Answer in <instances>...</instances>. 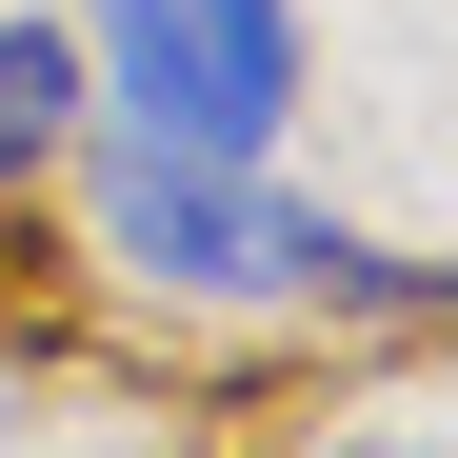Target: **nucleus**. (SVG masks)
I'll use <instances>...</instances> for the list:
<instances>
[{
    "label": "nucleus",
    "mask_w": 458,
    "mask_h": 458,
    "mask_svg": "<svg viewBox=\"0 0 458 458\" xmlns=\"http://www.w3.org/2000/svg\"><path fill=\"white\" fill-rule=\"evenodd\" d=\"M60 120H81V40H60V21H0V180H40Z\"/></svg>",
    "instance_id": "nucleus-3"
},
{
    "label": "nucleus",
    "mask_w": 458,
    "mask_h": 458,
    "mask_svg": "<svg viewBox=\"0 0 458 458\" xmlns=\"http://www.w3.org/2000/svg\"><path fill=\"white\" fill-rule=\"evenodd\" d=\"M319 458H438V438H319Z\"/></svg>",
    "instance_id": "nucleus-4"
},
{
    "label": "nucleus",
    "mask_w": 458,
    "mask_h": 458,
    "mask_svg": "<svg viewBox=\"0 0 458 458\" xmlns=\"http://www.w3.org/2000/svg\"><path fill=\"white\" fill-rule=\"evenodd\" d=\"M100 259L160 279V299H378V319H419V259H359L339 219L259 199V160H120L100 180Z\"/></svg>",
    "instance_id": "nucleus-1"
},
{
    "label": "nucleus",
    "mask_w": 458,
    "mask_h": 458,
    "mask_svg": "<svg viewBox=\"0 0 458 458\" xmlns=\"http://www.w3.org/2000/svg\"><path fill=\"white\" fill-rule=\"evenodd\" d=\"M120 160H259L299 120V0H100Z\"/></svg>",
    "instance_id": "nucleus-2"
}]
</instances>
